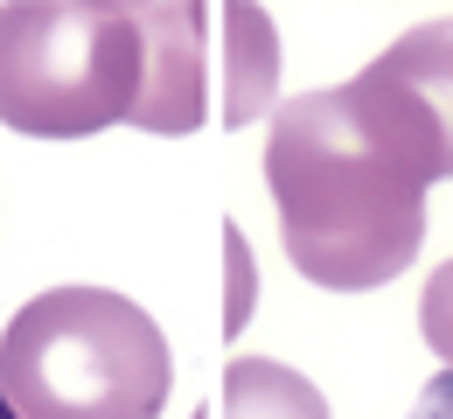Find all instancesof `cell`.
<instances>
[{
    "instance_id": "obj_1",
    "label": "cell",
    "mask_w": 453,
    "mask_h": 419,
    "mask_svg": "<svg viewBox=\"0 0 453 419\" xmlns=\"http://www.w3.org/2000/svg\"><path fill=\"white\" fill-rule=\"evenodd\" d=\"M447 175L426 105L391 70H363L335 91L280 105L265 182L280 203L286 259L335 294L384 287L426 238V189Z\"/></svg>"
},
{
    "instance_id": "obj_4",
    "label": "cell",
    "mask_w": 453,
    "mask_h": 419,
    "mask_svg": "<svg viewBox=\"0 0 453 419\" xmlns=\"http://www.w3.org/2000/svg\"><path fill=\"white\" fill-rule=\"evenodd\" d=\"M140 21V98L133 126L140 133H196L210 113V14L203 7H133Z\"/></svg>"
},
{
    "instance_id": "obj_11",
    "label": "cell",
    "mask_w": 453,
    "mask_h": 419,
    "mask_svg": "<svg viewBox=\"0 0 453 419\" xmlns=\"http://www.w3.org/2000/svg\"><path fill=\"white\" fill-rule=\"evenodd\" d=\"M0 419H21V413H14V406H7V399H0Z\"/></svg>"
},
{
    "instance_id": "obj_2",
    "label": "cell",
    "mask_w": 453,
    "mask_h": 419,
    "mask_svg": "<svg viewBox=\"0 0 453 419\" xmlns=\"http://www.w3.org/2000/svg\"><path fill=\"white\" fill-rule=\"evenodd\" d=\"M168 384L161 322L112 287H50L0 336V399L21 419H161Z\"/></svg>"
},
{
    "instance_id": "obj_9",
    "label": "cell",
    "mask_w": 453,
    "mask_h": 419,
    "mask_svg": "<svg viewBox=\"0 0 453 419\" xmlns=\"http://www.w3.org/2000/svg\"><path fill=\"white\" fill-rule=\"evenodd\" d=\"M224 259H230V307H224V329L237 336V329H244V314H251V294H258L251 259H244V231H237V224H224Z\"/></svg>"
},
{
    "instance_id": "obj_3",
    "label": "cell",
    "mask_w": 453,
    "mask_h": 419,
    "mask_svg": "<svg viewBox=\"0 0 453 419\" xmlns=\"http://www.w3.org/2000/svg\"><path fill=\"white\" fill-rule=\"evenodd\" d=\"M140 21L112 0H14L0 7V126L28 140H84L133 120Z\"/></svg>"
},
{
    "instance_id": "obj_7",
    "label": "cell",
    "mask_w": 453,
    "mask_h": 419,
    "mask_svg": "<svg viewBox=\"0 0 453 419\" xmlns=\"http://www.w3.org/2000/svg\"><path fill=\"white\" fill-rule=\"evenodd\" d=\"M217 419H328V399L273 357H237L224 370Z\"/></svg>"
},
{
    "instance_id": "obj_6",
    "label": "cell",
    "mask_w": 453,
    "mask_h": 419,
    "mask_svg": "<svg viewBox=\"0 0 453 419\" xmlns=\"http://www.w3.org/2000/svg\"><path fill=\"white\" fill-rule=\"evenodd\" d=\"M377 70H391L397 84L426 105V120L440 133V154H447V175H453V21H426V28L397 35L377 57Z\"/></svg>"
},
{
    "instance_id": "obj_5",
    "label": "cell",
    "mask_w": 453,
    "mask_h": 419,
    "mask_svg": "<svg viewBox=\"0 0 453 419\" xmlns=\"http://www.w3.org/2000/svg\"><path fill=\"white\" fill-rule=\"evenodd\" d=\"M273 84H280V28L265 7L237 0L224 7V126H251L273 113Z\"/></svg>"
},
{
    "instance_id": "obj_8",
    "label": "cell",
    "mask_w": 453,
    "mask_h": 419,
    "mask_svg": "<svg viewBox=\"0 0 453 419\" xmlns=\"http://www.w3.org/2000/svg\"><path fill=\"white\" fill-rule=\"evenodd\" d=\"M418 329H426V343L440 350V363L453 370V259L426 280V300H418Z\"/></svg>"
},
{
    "instance_id": "obj_10",
    "label": "cell",
    "mask_w": 453,
    "mask_h": 419,
    "mask_svg": "<svg viewBox=\"0 0 453 419\" xmlns=\"http://www.w3.org/2000/svg\"><path fill=\"white\" fill-rule=\"evenodd\" d=\"M404 419H453V370H440V377H426V392H418V406Z\"/></svg>"
}]
</instances>
